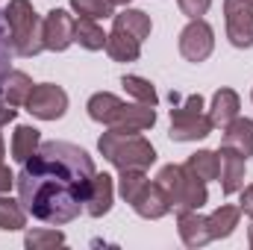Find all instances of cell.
<instances>
[{
  "label": "cell",
  "mask_w": 253,
  "mask_h": 250,
  "mask_svg": "<svg viewBox=\"0 0 253 250\" xmlns=\"http://www.w3.org/2000/svg\"><path fill=\"white\" fill-rule=\"evenodd\" d=\"M94 171V159L80 144L44 141L15 177L18 200L36 221L50 227L71 224L85 212V191Z\"/></svg>",
  "instance_id": "1"
},
{
  "label": "cell",
  "mask_w": 253,
  "mask_h": 250,
  "mask_svg": "<svg viewBox=\"0 0 253 250\" xmlns=\"http://www.w3.org/2000/svg\"><path fill=\"white\" fill-rule=\"evenodd\" d=\"M97 150L100 156L115 165L118 171L126 168H141L147 171L153 162H156V147L141 135V132H129V129H115V126H106V132L97 138Z\"/></svg>",
  "instance_id": "2"
},
{
  "label": "cell",
  "mask_w": 253,
  "mask_h": 250,
  "mask_svg": "<svg viewBox=\"0 0 253 250\" xmlns=\"http://www.w3.org/2000/svg\"><path fill=\"white\" fill-rule=\"evenodd\" d=\"M3 18L9 27L15 56L30 59V56H39L44 50V27H42V18L30 0H9L3 9Z\"/></svg>",
  "instance_id": "3"
},
{
  "label": "cell",
  "mask_w": 253,
  "mask_h": 250,
  "mask_svg": "<svg viewBox=\"0 0 253 250\" xmlns=\"http://www.w3.org/2000/svg\"><path fill=\"white\" fill-rule=\"evenodd\" d=\"M156 183L165 188L168 200L174 209H203L209 203V191L206 183L200 177H194L186 165H165L159 174H156Z\"/></svg>",
  "instance_id": "4"
},
{
  "label": "cell",
  "mask_w": 253,
  "mask_h": 250,
  "mask_svg": "<svg viewBox=\"0 0 253 250\" xmlns=\"http://www.w3.org/2000/svg\"><path fill=\"white\" fill-rule=\"evenodd\" d=\"M171 141H200L206 138L215 124L209 118V112H203V97L200 94H189L186 100H180V94H171Z\"/></svg>",
  "instance_id": "5"
},
{
  "label": "cell",
  "mask_w": 253,
  "mask_h": 250,
  "mask_svg": "<svg viewBox=\"0 0 253 250\" xmlns=\"http://www.w3.org/2000/svg\"><path fill=\"white\" fill-rule=\"evenodd\" d=\"M24 106L39 121H59L68 112V91L56 83H39V85H33Z\"/></svg>",
  "instance_id": "6"
},
{
  "label": "cell",
  "mask_w": 253,
  "mask_h": 250,
  "mask_svg": "<svg viewBox=\"0 0 253 250\" xmlns=\"http://www.w3.org/2000/svg\"><path fill=\"white\" fill-rule=\"evenodd\" d=\"M215 50V30L206 18H191L180 33V53L186 62H206Z\"/></svg>",
  "instance_id": "7"
},
{
  "label": "cell",
  "mask_w": 253,
  "mask_h": 250,
  "mask_svg": "<svg viewBox=\"0 0 253 250\" xmlns=\"http://www.w3.org/2000/svg\"><path fill=\"white\" fill-rule=\"evenodd\" d=\"M224 27L233 47H253V0H224Z\"/></svg>",
  "instance_id": "8"
},
{
  "label": "cell",
  "mask_w": 253,
  "mask_h": 250,
  "mask_svg": "<svg viewBox=\"0 0 253 250\" xmlns=\"http://www.w3.org/2000/svg\"><path fill=\"white\" fill-rule=\"evenodd\" d=\"M74 24H77L74 12H68V9H50L42 18V27H44V50L65 53L74 44Z\"/></svg>",
  "instance_id": "9"
},
{
  "label": "cell",
  "mask_w": 253,
  "mask_h": 250,
  "mask_svg": "<svg viewBox=\"0 0 253 250\" xmlns=\"http://www.w3.org/2000/svg\"><path fill=\"white\" fill-rule=\"evenodd\" d=\"M132 212L138 215V218H144V221H159V218H165L174 206H171V200H168V194H165V188L159 186V183H144L141 191L132 197Z\"/></svg>",
  "instance_id": "10"
},
{
  "label": "cell",
  "mask_w": 253,
  "mask_h": 250,
  "mask_svg": "<svg viewBox=\"0 0 253 250\" xmlns=\"http://www.w3.org/2000/svg\"><path fill=\"white\" fill-rule=\"evenodd\" d=\"M177 233L183 239V245L191 250L206 248L212 242L209 233V218L200 215V209H177Z\"/></svg>",
  "instance_id": "11"
},
{
  "label": "cell",
  "mask_w": 253,
  "mask_h": 250,
  "mask_svg": "<svg viewBox=\"0 0 253 250\" xmlns=\"http://www.w3.org/2000/svg\"><path fill=\"white\" fill-rule=\"evenodd\" d=\"M112 203H115V180L103 171H94L91 177V186L85 191V215L91 218H103L112 212Z\"/></svg>",
  "instance_id": "12"
},
{
  "label": "cell",
  "mask_w": 253,
  "mask_h": 250,
  "mask_svg": "<svg viewBox=\"0 0 253 250\" xmlns=\"http://www.w3.org/2000/svg\"><path fill=\"white\" fill-rule=\"evenodd\" d=\"M218 156H221V171H218V183L221 191L230 197V194H239L245 186V171H248V159L230 147H218Z\"/></svg>",
  "instance_id": "13"
},
{
  "label": "cell",
  "mask_w": 253,
  "mask_h": 250,
  "mask_svg": "<svg viewBox=\"0 0 253 250\" xmlns=\"http://www.w3.org/2000/svg\"><path fill=\"white\" fill-rule=\"evenodd\" d=\"M156 124V106H147V103H124L115 115L112 126L115 129H129V132H144Z\"/></svg>",
  "instance_id": "14"
},
{
  "label": "cell",
  "mask_w": 253,
  "mask_h": 250,
  "mask_svg": "<svg viewBox=\"0 0 253 250\" xmlns=\"http://www.w3.org/2000/svg\"><path fill=\"white\" fill-rule=\"evenodd\" d=\"M12 39H9V27H6V18H3V9H0V124H9V121H15L18 118V109L15 106H9L6 100H3V83H6V77H9V62H12Z\"/></svg>",
  "instance_id": "15"
},
{
  "label": "cell",
  "mask_w": 253,
  "mask_h": 250,
  "mask_svg": "<svg viewBox=\"0 0 253 250\" xmlns=\"http://www.w3.org/2000/svg\"><path fill=\"white\" fill-rule=\"evenodd\" d=\"M221 147H230L236 153H242L245 159L253 156V121L251 118H233L230 124L224 126V135H221Z\"/></svg>",
  "instance_id": "16"
},
{
  "label": "cell",
  "mask_w": 253,
  "mask_h": 250,
  "mask_svg": "<svg viewBox=\"0 0 253 250\" xmlns=\"http://www.w3.org/2000/svg\"><path fill=\"white\" fill-rule=\"evenodd\" d=\"M112 27L129 33V36L138 39V42L150 39V33H153V21H150V15L141 12V9H132V6H124L121 12L112 15Z\"/></svg>",
  "instance_id": "17"
},
{
  "label": "cell",
  "mask_w": 253,
  "mask_h": 250,
  "mask_svg": "<svg viewBox=\"0 0 253 250\" xmlns=\"http://www.w3.org/2000/svg\"><path fill=\"white\" fill-rule=\"evenodd\" d=\"M239 109H242L239 91H233V88H218V91L212 94V103H209V118H212L215 126L224 129L233 118H239Z\"/></svg>",
  "instance_id": "18"
},
{
  "label": "cell",
  "mask_w": 253,
  "mask_h": 250,
  "mask_svg": "<svg viewBox=\"0 0 253 250\" xmlns=\"http://www.w3.org/2000/svg\"><path fill=\"white\" fill-rule=\"evenodd\" d=\"M103 50L109 53L112 62H135V59L141 56V42L132 39L124 30H115V27H112V33L106 36V47H103Z\"/></svg>",
  "instance_id": "19"
},
{
  "label": "cell",
  "mask_w": 253,
  "mask_h": 250,
  "mask_svg": "<svg viewBox=\"0 0 253 250\" xmlns=\"http://www.w3.org/2000/svg\"><path fill=\"white\" fill-rule=\"evenodd\" d=\"M42 147V132L36 129L33 124H18L15 126V132H12V141H9V153H12V159L15 162H27L36 150Z\"/></svg>",
  "instance_id": "20"
},
{
  "label": "cell",
  "mask_w": 253,
  "mask_h": 250,
  "mask_svg": "<svg viewBox=\"0 0 253 250\" xmlns=\"http://www.w3.org/2000/svg\"><path fill=\"white\" fill-rule=\"evenodd\" d=\"M121 106H124V100H121L118 94H112V91H97V94H91L88 103H85L88 118H91L94 124H103V126H112V121H115V115H118Z\"/></svg>",
  "instance_id": "21"
},
{
  "label": "cell",
  "mask_w": 253,
  "mask_h": 250,
  "mask_svg": "<svg viewBox=\"0 0 253 250\" xmlns=\"http://www.w3.org/2000/svg\"><path fill=\"white\" fill-rule=\"evenodd\" d=\"M209 218V233H212V242L215 239H230L233 233H236V227H239V221H242V209L239 206H230V203H221L212 215H206Z\"/></svg>",
  "instance_id": "22"
},
{
  "label": "cell",
  "mask_w": 253,
  "mask_h": 250,
  "mask_svg": "<svg viewBox=\"0 0 253 250\" xmlns=\"http://www.w3.org/2000/svg\"><path fill=\"white\" fill-rule=\"evenodd\" d=\"M106 36L109 33H103V27L94 18H77L74 24V44H80L83 50H103Z\"/></svg>",
  "instance_id": "23"
},
{
  "label": "cell",
  "mask_w": 253,
  "mask_h": 250,
  "mask_svg": "<svg viewBox=\"0 0 253 250\" xmlns=\"http://www.w3.org/2000/svg\"><path fill=\"white\" fill-rule=\"evenodd\" d=\"M33 80H30V74L27 71H9V77H6V83H3V100L9 103V106H24L27 103V97H30V91H33Z\"/></svg>",
  "instance_id": "24"
},
{
  "label": "cell",
  "mask_w": 253,
  "mask_h": 250,
  "mask_svg": "<svg viewBox=\"0 0 253 250\" xmlns=\"http://www.w3.org/2000/svg\"><path fill=\"white\" fill-rule=\"evenodd\" d=\"M186 168L194 177H200L203 183H212V180H218L221 156H218V150H197V153H191L186 159Z\"/></svg>",
  "instance_id": "25"
},
{
  "label": "cell",
  "mask_w": 253,
  "mask_h": 250,
  "mask_svg": "<svg viewBox=\"0 0 253 250\" xmlns=\"http://www.w3.org/2000/svg\"><path fill=\"white\" fill-rule=\"evenodd\" d=\"M27 227V209L21 200H12L9 194H0V230L3 233H18Z\"/></svg>",
  "instance_id": "26"
},
{
  "label": "cell",
  "mask_w": 253,
  "mask_h": 250,
  "mask_svg": "<svg viewBox=\"0 0 253 250\" xmlns=\"http://www.w3.org/2000/svg\"><path fill=\"white\" fill-rule=\"evenodd\" d=\"M121 85H124L126 94H129L132 100H138V103H147V106H156V103H159V94H156L153 83L144 80V77H138V74H124Z\"/></svg>",
  "instance_id": "27"
},
{
  "label": "cell",
  "mask_w": 253,
  "mask_h": 250,
  "mask_svg": "<svg viewBox=\"0 0 253 250\" xmlns=\"http://www.w3.org/2000/svg\"><path fill=\"white\" fill-rule=\"evenodd\" d=\"M24 245H27L30 250L56 248V245H65V233L56 230V227H36V230H27Z\"/></svg>",
  "instance_id": "28"
},
{
  "label": "cell",
  "mask_w": 253,
  "mask_h": 250,
  "mask_svg": "<svg viewBox=\"0 0 253 250\" xmlns=\"http://www.w3.org/2000/svg\"><path fill=\"white\" fill-rule=\"evenodd\" d=\"M144 183H147V174L141 168H126V171H118V186H115V191L124 197V203H132V197L141 191Z\"/></svg>",
  "instance_id": "29"
},
{
  "label": "cell",
  "mask_w": 253,
  "mask_h": 250,
  "mask_svg": "<svg viewBox=\"0 0 253 250\" xmlns=\"http://www.w3.org/2000/svg\"><path fill=\"white\" fill-rule=\"evenodd\" d=\"M71 12L77 18H94V21H100V18H112L115 6L109 0H71Z\"/></svg>",
  "instance_id": "30"
},
{
  "label": "cell",
  "mask_w": 253,
  "mask_h": 250,
  "mask_svg": "<svg viewBox=\"0 0 253 250\" xmlns=\"http://www.w3.org/2000/svg\"><path fill=\"white\" fill-rule=\"evenodd\" d=\"M177 6H180V12L191 21V18H203L209 12L212 0H177Z\"/></svg>",
  "instance_id": "31"
},
{
  "label": "cell",
  "mask_w": 253,
  "mask_h": 250,
  "mask_svg": "<svg viewBox=\"0 0 253 250\" xmlns=\"http://www.w3.org/2000/svg\"><path fill=\"white\" fill-rule=\"evenodd\" d=\"M239 209H242V215L253 218V183L251 186H242V191H239Z\"/></svg>",
  "instance_id": "32"
},
{
  "label": "cell",
  "mask_w": 253,
  "mask_h": 250,
  "mask_svg": "<svg viewBox=\"0 0 253 250\" xmlns=\"http://www.w3.org/2000/svg\"><path fill=\"white\" fill-rule=\"evenodd\" d=\"M15 188V174L9 171V165H3V159H0V194H9Z\"/></svg>",
  "instance_id": "33"
},
{
  "label": "cell",
  "mask_w": 253,
  "mask_h": 250,
  "mask_svg": "<svg viewBox=\"0 0 253 250\" xmlns=\"http://www.w3.org/2000/svg\"><path fill=\"white\" fill-rule=\"evenodd\" d=\"M6 156V141H3V124H0V159Z\"/></svg>",
  "instance_id": "34"
},
{
  "label": "cell",
  "mask_w": 253,
  "mask_h": 250,
  "mask_svg": "<svg viewBox=\"0 0 253 250\" xmlns=\"http://www.w3.org/2000/svg\"><path fill=\"white\" fill-rule=\"evenodd\" d=\"M248 245H251V250H253V218H251V227H248Z\"/></svg>",
  "instance_id": "35"
},
{
  "label": "cell",
  "mask_w": 253,
  "mask_h": 250,
  "mask_svg": "<svg viewBox=\"0 0 253 250\" xmlns=\"http://www.w3.org/2000/svg\"><path fill=\"white\" fill-rule=\"evenodd\" d=\"M109 3H112V6H129L132 0H109Z\"/></svg>",
  "instance_id": "36"
},
{
  "label": "cell",
  "mask_w": 253,
  "mask_h": 250,
  "mask_svg": "<svg viewBox=\"0 0 253 250\" xmlns=\"http://www.w3.org/2000/svg\"><path fill=\"white\" fill-rule=\"evenodd\" d=\"M251 100H253V91H251Z\"/></svg>",
  "instance_id": "37"
}]
</instances>
